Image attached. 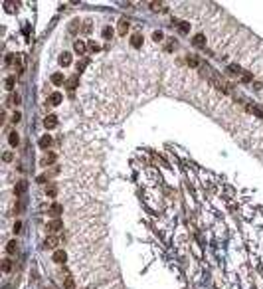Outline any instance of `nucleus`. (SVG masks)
I'll use <instances>...</instances> for the list:
<instances>
[{
	"label": "nucleus",
	"instance_id": "nucleus-1",
	"mask_svg": "<svg viewBox=\"0 0 263 289\" xmlns=\"http://www.w3.org/2000/svg\"><path fill=\"white\" fill-rule=\"evenodd\" d=\"M44 125H46V129H55L57 127V117L55 115H48L44 119Z\"/></svg>",
	"mask_w": 263,
	"mask_h": 289
},
{
	"label": "nucleus",
	"instance_id": "nucleus-2",
	"mask_svg": "<svg viewBox=\"0 0 263 289\" xmlns=\"http://www.w3.org/2000/svg\"><path fill=\"white\" fill-rule=\"evenodd\" d=\"M66 259H67V256H66V252H64V250H57V252L54 254V261H55V263H64Z\"/></svg>",
	"mask_w": 263,
	"mask_h": 289
},
{
	"label": "nucleus",
	"instance_id": "nucleus-3",
	"mask_svg": "<svg viewBox=\"0 0 263 289\" xmlns=\"http://www.w3.org/2000/svg\"><path fill=\"white\" fill-rule=\"evenodd\" d=\"M50 144H52V137H50V135H44V137L40 139V149L48 151V149H50Z\"/></svg>",
	"mask_w": 263,
	"mask_h": 289
},
{
	"label": "nucleus",
	"instance_id": "nucleus-4",
	"mask_svg": "<svg viewBox=\"0 0 263 289\" xmlns=\"http://www.w3.org/2000/svg\"><path fill=\"white\" fill-rule=\"evenodd\" d=\"M57 244H59V240H57L55 236H50V238H46V242H44V245H46V248H50V250H54Z\"/></svg>",
	"mask_w": 263,
	"mask_h": 289
},
{
	"label": "nucleus",
	"instance_id": "nucleus-5",
	"mask_svg": "<svg viewBox=\"0 0 263 289\" xmlns=\"http://www.w3.org/2000/svg\"><path fill=\"white\" fill-rule=\"evenodd\" d=\"M127 30H129V20H127V18H123V20L119 22V34H121V36H125Z\"/></svg>",
	"mask_w": 263,
	"mask_h": 289
},
{
	"label": "nucleus",
	"instance_id": "nucleus-6",
	"mask_svg": "<svg viewBox=\"0 0 263 289\" xmlns=\"http://www.w3.org/2000/svg\"><path fill=\"white\" fill-rule=\"evenodd\" d=\"M131 46L133 48H141V46H143V38H141L139 34H135V36L131 38Z\"/></svg>",
	"mask_w": 263,
	"mask_h": 289
},
{
	"label": "nucleus",
	"instance_id": "nucleus-7",
	"mask_svg": "<svg viewBox=\"0 0 263 289\" xmlns=\"http://www.w3.org/2000/svg\"><path fill=\"white\" fill-rule=\"evenodd\" d=\"M28 188V184H26V180H20V182H18V184H16V188H14V192H16V196H18V194H22L24 190Z\"/></svg>",
	"mask_w": 263,
	"mask_h": 289
},
{
	"label": "nucleus",
	"instance_id": "nucleus-8",
	"mask_svg": "<svg viewBox=\"0 0 263 289\" xmlns=\"http://www.w3.org/2000/svg\"><path fill=\"white\" fill-rule=\"evenodd\" d=\"M59 64H61V66H69V64H71V56H69L67 52H64V54L59 56Z\"/></svg>",
	"mask_w": 263,
	"mask_h": 289
},
{
	"label": "nucleus",
	"instance_id": "nucleus-9",
	"mask_svg": "<svg viewBox=\"0 0 263 289\" xmlns=\"http://www.w3.org/2000/svg\"><path fill=\"white\" fill-rule=\"evenodd\" d=\"M50 103L52 105H59L61 103V93H52L50 95Z\"/></svg>",
	"mask_w": 263,
	"mask_h": 289
},
{
	"label": "nucleus",
	"instance_id": "nucleus-10",
	"mask_svg": "<svg viewBox=\"0 0 263 289\" xmlns=\"http://www.w3.org/2000/svg\"><path fill=\"white\" fill-rule=\"evenodd\" d=\"M48 228H50L52 232H57L59 228H64V224L59 222V220H54V222H50V224H48Z\"/></svg>",
	"mask_w": 263,
	"mask_h": 289
},
{
	"label": "nucleus",
	"instance_id": "nucleus-11",
	"mask_svg": "<svg viewBox=\"0 0 263 289\" xmlns=\"http://www.w3.org/2000/svg\"><path fill=\"white\" fill-rule=\"evenodd\" d=\"M52 83H54V85H61V83H64V75H61V73H54V75H52Z\"/></svg>",
	"mask_w": 263,
	"mask_h": 289
},
{
	"label": "nucleus",
	"instance_id": "nucleus-12",
	"mask_svg": "<svg viewBox=\"0 0 263 289\" xmlns=\"http://www.w3.org/2000/svg\"><path fill=\"white\" fill-rule=\"evenodd\" d=\"M66 83H67V89H75L77 87V75H71Z\"/></svg>",
	"mask_w": 263,
	"mask_h": 289
},
{
	"label": "nucleus",
	"instance_id": "nucleus-13",
	"mask_svg": "<svg viewBox=\"0 0 263 289\" xmlns=\"http://www.w3.org/2000/svg\"><path fill=\"white\" fill-rule=\"evenodd\" d=\"M103 38H105V40H111V38H113V28H111V26H105V28H103Z\"/></svg>",
	"mask_w": 263,
	"mask_h": 289
},
{
	"label": "nucleus",
	"instance_id": "nucleus-14",
	"mask_svg": "<svg viewBox=\"0 0 263 289\" xmlns=\"http://www.w3.org/2000/svg\"><path fill=\"white\" fill-rule=\"evenodd\" d=\"M61 210H64V208H61L59 204H54V206L50 208V214H52V216H59V214H61Z\"/></svg>",
	"mask_w": 263,
	"mask_h": 289
},
{
	"label": "nucleus",
	"instance_id": "nucleus-15",
	"mask_svg": "<svg viewBox=\"0 0 263 289\" xmlns=\"http://www.w3.org/2000/svg\"><path fill=\"white\" fill-rule=\"evenodd\" d=\"M247 111H249V113H255L257 117H263V111L259 109V107H255V105H247Z\"/></svg>",
	"mask_w": 263,
	"mask_h": 289
},
{
	"label": "nucleus",
	"instance_id": "nucleus-16",
	"mask_svg": "<svg viewBox=\"0 0 263 289\" xmlns=\"http://www.w3.org/2000/svg\"><path fill=\"white\" fill-rule=\"evenodd\" d=\"M18 141H20L18 133H10V137H8V143H10L12 147H16V144H18Z\"/></svg>",
	"mask_w": 263,
	"mask_h": 289
},
{
	"label": "nucleus",
	"instance_id": "nucleus-17",
	"mask_svg": "<svg viewBox=\"0 0 263 289\" xmlns=\"http://www.w3.org/2000/svg\"><path fill=\"white\" fill-rule=\"evenodd\" d=\"M194 44H196V46H204V44H206V38H204V34H196V38H194Z\"/></svg>",
	"mask_w": 263,
	"mask_h": 289
},
{
	"label": "nucleus",
	"instance_id": "nucleus-18",
	"mask_svg": "<svg viewBox=\"0 0 263 289\" xmlns=\"http://www.w3.org/2000/svg\"><path fill=\"white\" fill-rule=\"evenodd\" d=\"M73 48H75V52H77V54H83V52H85V44H83L81 40H77Z\"/></svg>",
	"mask_w": 263,
	"mask_h": 289
},
{
	"label": "nucleus",
	"instance_id": "nucleus-19",
	"mask_svg": "<svg viewBox=\"0 0 263 289\" xmlns=\"http://www.w3.org/2000/svg\"><path fill=\"white\" fill-rule=\"evenodd\" d=\"M178 30H180L182 34L190 32V24H188V22H180V24H178Z\"/></svg>",
	"mask_w": 263,
	"mask_h": 289
},
{
	"label": "nucleus",
	"instance_id": "nucleus-20",
	"mask_svg": "<svg viewBox=\"0 0 263 289\" xmlns=\"http://www.w3.org/2000/svg\"><path fill=\"white\" fill-rule=\"evenodd\" d=\"M6 252H8V254H14V252H16V240L8 242V245H6Z\"/></svg>",
	"mask_w": 263,
	"mask_h": 289
},
{
	"label": "nucleus",
	"instance_id": "nucleus-21",
	"mask_svg": "<svg viewBox=\"0 0 263 289\" xmlns=\"http://www.w3.org/2000/svg\"><path fill=\"white\" fill-rule=\"evenodd\" d=\"M54 158H55L54 155H48V156H44V158H42V165H44V167H48L50 162H54Z\"/></svg>",
	"mask_w": 263,
	"mask_h": 289
},
{
	"label": "nucleus",
	"instance_id": "nucleus-22",
	"mask_svg": "<svg viewBox=\"0 0 263 289\" xmlns=\"http://www.w3.org/2000/svg\"><path fill=\"white\" fill-rule=\"evenodd\" d=\"M14 83H16L14 77H6V89H14Z\"/></svg>",
	"mask_w": 263,
	"mask_h": 289
},
{
	"label": "nucleus",
	"instance_id": "nucleus-23",
	"mask_svg": "<svg viewBox=\"0 0 263 289\" xmlns=\"http://www.w3.org/2000/svg\"><path fill=\"white\" fill-rule=\"evenodd\" d=\"M64 285H66V289H73V287H75V283H73V279H71V277H67Z\"/></svg>",
	"mask_w": 263,
	"mask_h": 289
},
{
	"label": "nucleus",
	"instance_id": "nucleus-24",
	"mask_svg": "<svg viewBox=\"0 0 263 289\" xmlns=\"http://www.w3.org/2000/svg\"><path fill=\"white\" fill-rule=\"evenodd\" d=\"M10 267H12L10 259H4V263H2V269H4V271H10Z\"/></svg>",
	"mask_w": 263,
	"mask_h": 289
},
{
	"label": "nucleus",
	"instance_id": "nucleus-25",
	"mask_svg": "<svg viewBox=\"0 0 263 289\" xmlns=\"http://www.w3.org/2000/svg\"><path fill=\"white\" fill-rule=\"evenodd\" d=\"M188 64H190V66H192V67H196V66H198V57L190 56V57H188Z\"/></svg>",
	"mask_w": 263,
	"mask_h": 289
},
{
	"label": "nucleus",
	"instance_id": "nucleus-26",
	"mask_svg": "<svg viewBox=\"0 0 263 289\" xmlns=\"http://www.w3.org/2000/svg\"><path fill=\"white\" fill-rule=\"evenodd\" d=\"M153 40H154V42H160V40H162V32H154L153 34Z\"/></svg>",
	"mask_w": 263,
	"mask_h": 289
},
{
	"label": "nucleus",
	"instance_id": "nucleus-27",
	"mask_svg": "<svg viewBox=\"0 0 263 289\" xmlns=\"http://www.w3.org/2000/svg\"><path fill=\"white\" fill-rule=\"evenodd\" d=\"M55 192H57V190H55L54 186H50V188H48V196H50V198H54V196H55Z\"/></svg>",
	"mask_w": 263,
	"mask_h": 289
},
{
	"label": "nucleus",
	"instance_id": "nucleus-28",
	"mask_svg": "<svg viewBox=\"0 0 263 289\" xmlns=\"http://www.w3.org/2000/svg\"><path fill=\"white\" fill-rule=\"evenodd\" d=\"M89 50H93V52H99V46L95 42H89Z\"/></svg>",
	"mask_w": 263,
	"mask_h": 289
},
{
	"label": "nucleus",
	"instance_id": "nucleus-29",
	"mask_svg": "<svg viewBox=\"0 0 263 289\" xmlns=\"http://www.w3.org/2000/svg\"><path fill=\"white\" fill-rule=\"evenodd\" d=\"M230 71H231V73H241V69L237 66H230Z\"/></svg>",
	"mask_w": 263,
	"mask_h": 289
},
{
	"label": "nucleus",
	"instance_id": "nucleus-30",
	"mask_svg": "<svg viewBox=\"0 0 263 289\" xmlns=\"http://www.w3.org/2000/svg\"><path fill=\"white\" fill-rule=\"evenodd\" d=\"M10 103H20V95H12V97H10Z\"/></svg>",
	"mask_w": 263,
	"mask_h": 289
},
{
	"label": "nucleus",
	"instance_id": "nucleus-31",
	"mask_svg": "<svg viewBox=\"0 0 263 289\" xmlns=\"http://www.w3.org/2000/svg\"><path fill=\"white\" fill-rule=\"evenodd\" d=\"M20 230H22V224H20V222H16V224H14V232L18 234Z\"/></svg>",
	"mask_w": 263,
	"mask_h": 289
},
{
	"label": "nucleus",
	"instance_id": "nucleus-32",
	"mask_svg": "<svg viewBox=\"0 0 263 289\" xmlns=\"http://www.w3.org/2000/svg\"><path fill=\"white\" fill-rule=\"evenodd\" d=\"M243 81H251V73H243Z\"/></svg>",
	"mask_w": 263,
	"mask_h": 289
},
{
	"label": "nucleus",
	"instance_id": "nucleus-33",
	"mask_svg": "<svg viewBox=\"0 0 263 289\" xmlns=\"http://www.w3.org/2000/svg\"><path fill=\"white\" fill-rule=\"evenodd\" d=\"M4 160H6V162H10V160H12V155H10V153H6V155H4Z\"/></svg>",
	"mask_w": 263,
	"mask_h": 289
},
{
	"label": "nucleus",
	"instance_id": "nucleus-34",
	"mask_svg": "<svg viewBox=\"0 0 263 289\" xmlns=\"http://www.w3.org/2000/svg\"><path fill=\"white\" fill-rule=\"evenodd\" d=\"M12 121H14V123H18V121H20V113H16V115L12 117Z\"/></svg>",
	"mask_w": 263,
	"mask_h": 289
}]
</instances>
